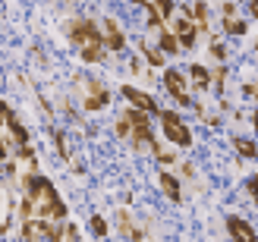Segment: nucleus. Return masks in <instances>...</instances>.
I'll return each mask as SVG.
<instances>
[{"mask_svg":"<svg viewBox=\"0 0 258 242\" xmlns=\"http://www.w3.org/2000/svg\"><path fill=\"white\" fill-rule=\"evenodd\" d=\"M0 142L7 145V151H19V154H29V132L19 123V117L10 110V104L0 101Z\"/></svg>","mask_w":258,"mask_h":242,"instance_id":"20e7f679","label":"nucleus"},{"mask_svg":"<svg viewBox=\"0 0 258 242\" xmlns=\"http://www.w3.org/2000/svg\"><path fill=\"white\" fill-rule=\"evenodd\" d=\"M7 154H10V151H7V145L0 142V170H7V167H10V164H7Z\"/></svg>","mask_w":258,"mask_h":242,"instance_id":"a878e982","label":"nucleus"},{"mask_svg":"<svg viewBox=\"0 0 258 242\" xmlns=\"http://www.w3.org/2000/svg\"><path fill=\"white\" fill-rule=\"evenodd\" d=\"M54 142H57V151L63 154V160H70V145H67V135L60 129H54Z\"/></svg>","mask_w":258,"mask_h":242,"instance_id":"aec40b11","label":"nucleus"},{"mask_svg":"<svg viewBox=\"0 0 258 242\" xmlns=\"http://www.w3.org/2000/svg\"><path fill=\"white\" fill-rule=\"evenodd\" d=\"M142 54L148 57V63H151V66H161V63H164L161 50H154V47H148V44H142Z\"/></svg>","mask_w":258,"mask_h":242,"instance_id":"412c9836","label":"nucleus"},{"mask_svg":"<svg viewBox=\"0 0 258 242\" xmlns=\"http://www.w3.org/2000/svg\"><path fill=\"white\" fill-rule=\"evenodd\" d=\"M233 148L239 151L242 157H249V160H252V157H258V145H255V142H249V138H242V135H233Z\"/></svg>","mask_w":258,"mask_h":242,"instance_id":"a211bd4d","label":"nucleus"},{"mask_svg":"<svg viewBox=\"0 0 258 242\" xmlns=\"http://www.w3.org/2000/svg\"><path fill=\"white\" fill-rule=\"evenodd\" d=\"M211 54H214L217 60H227V47H224V44H217V41H214V44H211Z\"/></svg>","mask_w":258,"mask_h":242,"instance_id":"393cba45","label":"nucleus"},{"mask_svg":"<svg viewBox=\"0 0 258 242\" xmlns=\"http://www.w3.org/2000/svg\"><path fill=\"white\" fill-rule=\"evenodd\" d=\"M252 126H255V132H258V110L252 113Z\"/></svg>","mask_w":258,"mask_h":242,"instance_id":"473e14b6","label":"nucleus"},{"mask_svg":"<svg viewBox=\"0 0 258 242\" xmlns=\"http://www.w3.org/2000/svg\"><path fill=\"white\" fill-rule=\"evenodd\" d=\"M117 135L123 138V142H133V148L139 151H151L154 145V138H151V126H148V113H142V110H126L117 117Z\"/></svg>","mask_w":258,"mask_h":242,"instance_id":"f03ea898","label":"nucleus"},{"mask_svg":"<svg viewBox=\"0 0 258 242\" xmlns=\"http://www.w3.org/2000/svg\"><path fill=\"white\" fill-rule=\"evenodd\" d=\"M224 29H227L230 35H242V32H246V22H242V19H227Z\"/></svg>","mask_w":258,"mask_h":242,"instance_id":"4be33fe9","label":"nucleus"},{"mask_svg":"<svg viewBox=\"0 0 258 242\" xmlns=\"http://www.w3.org/2000/svg\"><path fill=\"white\" fill-rule=\"evenodd\" d=\"M148 7L158 13V19H170L173 22V0H148Z\"/></svg>","mask_w":258,"mask_h":242,"instance_id":"6ab92c4d","label":"nucleus"},{"mask_svg":"<svg viewBox=\"0 0 258 242\" xmlns=\"http://www.w3.org/2000/svg\"><path fill=\"white\" fill-rule=\"evenodd\" d=\"M22 220H63L67 205L60 201L54 183L47 176L29 173L22 180V205H19Z\"/></svg>","mask_w":258,"mask_h":242,"instance_id":"f257e3e1","label":"nucleus"},{"mask_svg":"<svg viewBox=\"0 0 258 242\" xmlns=\"http://www.w3.org/2000/svg\"><path fill=\"white\" fill-rule=\"evenodd\" d=\"M63 220H22V242H60Z\"/></svg>","mask_w":258,"mask_h":242,"instance_id":"39448f33","label":"nucleus"},{"mask_svg":"<svg viewBox=\"0 0 258 242\" xmlns=\"http://www.w3.org/2000/svg\"><path fill=\"white\" fill-rule=\"evenodd\" d=\"M246 95L255 101V104H258V82H252V85H246Z\"/></svg>","mask_w":258,"mask_h":242,"instance_id":"cd10ccee","label":"nucleus"},{"mask_svg":"<svg viewBox=\"0 0 258 242\" xmlns=\"http://www.w3.org/2000/svg\"><path fill=\"white\" fill-rule=\"evenodd\" d=\"M164 88H167V95L176 98L179 104H189V88H186V79H183V72H176V69H167L164 72Z\"/></svg>","mask_w":258,"mask_h":242,"instance_id":"9d476101","label":"nucleus"},{"mask_svg":"<svg viewBox=\"0 0 258 242\" xmlns=\"http://www.w3.org/2000/svg\"><path fill=\"white\" fill-rule=\"evenodd\" d=\"M236 16V4H224V19H233Z\"/></svg>","mask_w":258,"mask_h":242,"instance_id":"c85d7f7f","label":"nucleus"},{"mask_svg":"<svg viewBox=\"0 0 258 242\" xmlns=\"http://www.w3.org/2000/svg\"><path fill=\"white\" fill-rule=\"evenodd\" d=\"M158 160L161 164H176V157L170 154V151H158Z\"/></svg>","mask_w":258,"mask_h":242,"instance_id":"bb28decb","label":"nucleus"},{"mask_svg":"<svg viewBox=\"0 0 258 242\" xmlns=\"http://www.w3.org/2000/svg\"><path fill=\"white\" fill-rule=\"evenodd\" d=\"M70 41L79 47L85 63H95V60H101V54H104V50H101L104 38H101L98 22H92V19H76L70 25Z\"/></svg>","mask_w":258,"mask_h":242,"instance_id":"7ed1b4c3","label":"nucleus"},{"mask_svg":"<svg viewBox=\"0 0 258 242\" xmlns=\"http://www.w3.org/2000/svg\"><path fill=\"white\" fill-rule=\"evenodd\" d=\"M117 226H120V233H123V236H129L133 242H142V236H145V233L139 230V226H133V214L123 211V208L117 211Z\"/></svg>","mask_w":258,"mask_h":242,"instance_id":"ddd939ff","label":"nucleus"},{"mask_svg":"<svg viewBox=\"0 0 258 242\" xmlns=\"http://www.w3.org/2000/svg\"><path fill=\"white\" fill-rule=\"evenodd\" d=\"M161 189L170 201H183V192H179V183H176L173 173H161Z\"/></svg>","mask_w":258,"mask_h":242,"instance_id":"dca6fc26","label":"nucleus"},{"mask_svg":"<svg viewBox=\"0 0 258 242\" xmlns=\"http://www.w3.org/2000/svg\"><path fill=\"white\" fill-rule=\"evenodd\" d=\"M179 167H183L186 176H196V164H189V160H186V164H179Z\"/></svg>","mask_w":258,"mask_h":242,"instance_id":"c756f323","label":"nucleus"},{"mask_svg":"<svg viewBox=\"0 0 258 242\" xmlns=\"http://www.w3.org/2000/svg\"><path fill=\"white\" fill-rule=\"evenodd\" d=\"M249 10H252V16L258 19V0H252V4H249Z\"/></svg>","mask_w":258,"mask_h":242,"instance_id":"2f4dec72","label":"nucleus"},{"mask_svg":"<svg viewBox=\"0 0 258 242\" xmlns=\"http://www.w3.org/2000/svg\"><path fill=\"white\" fill-rule=\"evenodd\" d=\"M196 38H199L196 22H192L186 7H179V16H176V44L179 47H192V44H196Z\"/></svg>","mask_w":258,"mask_h":242,"instance_id":"6e6552de","label":"nucleus"},{"mask_svg":"<svg viewBox=\"0 0 258 242\" xmlns=\"http://www.w3.org/2000/svg\"><path fill=\"white\" fill-rule=\"evenodd\" d=\"M214 79H217V82L224 85V79H227V69H224V66H217V72H214Z\"/></svg>","mask_w":258,"mask_h":242,"instance_id":"7c9ffc66","label":"nucleus"},{"mask_svg":"<svg viewBox=\"0 0 258 242\" xmlns=\"http://www.w3.org/2000/svg\"><path fill=\"white\" fill-rule=\"evenodd\" d=\"M10 223H13V195L7 189H0V236L10 230Z\"/></svg>","mask_w":258,"mask_h":242,"instance_id":"4468645a","label":"nucleus"},{"mask_svg":"<svg viewBox=\"0 0 258 242\" xmlns=\"http://www.w3.org/2000/svg\"><path fill=\"white\" fill-rule=\"evenodd\" d=\"M227 230H230V236H233V242H258L255 230L242 217H227Z\"/></svg>","mask_w":258,"mask_h":242,"instance_id":"f8f14e48","label":"nucleus"},{"mask_svg":"<svg viewBox=\"0 0 258 242\" xmlns=\"http://www.w3.org/2000/svg\"><path fill=\"white\" fill-rule=\"evenodd\" d=\"M92 233L95 236H107V223H104V217H98V214L92 217Z\"/></svg>","mask_w":258,"mask_h":242,"instance_id":"5701e85b","label":"nucleus"},{"mask_svg":"<svg viewBox=\"0 0 258 242\" xmlns=\"http://www.w3.org/2000/svg\"><path fill=\"white\" fill-rule=\"evenodd\" d=\"M123 98L133 104L136 110H142V113H154L158 117V104H154V98L148 95V92H142V88H136V85H123Z\"/></svg>","mask_w":258,"mask_h":242,"instance_id":"1a4fd4ad","label":"nucleus"},{"mask_svg":"<svg viewBox=\"0 0 258 242\" xmlns=\"http://www.w3.org/2000/svg\"><path fill=\"white\" fill-rule=\"evenodd\" d=\"M189 75H192V85H196L199 92H208V85H211V72H208V66H199V63H192V66H189Z\"/></svg>","mask_w":258,"mask_h":242,"instance_id":"2eb2a0df","label":"nucleus"},{"mask_svg":"<svg viewBox=\"0 0 258 242\" xmlns=\"http://www.w3.org/2000/svg\"><path fill=\"white\" fill-rule=\"evenodd\" d=\"M246 192H249V195H252V198L258 201V176H252V180L246 183Z\"/></svg>","mask_w":258,"mask_h":242,"instance_id":"b1692460","label":"nucleus"},{"mask_svg":"<svg viewBox=\"0 0 258 242\" xmlns=\"http://www.w3.org/2000/svg\"><path fill=\"white\" fill-rule=\"evenodd\" d=\"M101 38H104V44L110 50H123L126 47V38H123V32H120V25H117V19H113V16L104 19V32H101Z\"/></svg>","mask_w":258,"mask_h":242,"instance_id":"9b49d317","label":"nucleus"},{"mask_svg":"<svg viewBox=\"0 0 258 242\" xmlns=\"http://www.w3.org/2000/svg\"><path fill=\"white\" fill-rule=\"evenodd\" d=\"M158 32V44H161V50H167V54H179V44H176V35L170 32V29H154Z\"/></svg>","mask_w":258,"mask_h":242,"instance_id":"f3484780","label":"nucleus"},{"mask_svg":"<svg viewBox=\"0 0 258 242\" xmlns=\"http://www.w3.org/2000/svg\"><path fill=\"white\" fill-rule=\"evenodd\" d=\"M158 117H161V123H164V135H167V142H173L176 148H189V145H192V132L186 129V123L179 120L173 110H167V113L161 110Z\"/></svg>","mask_w":258,"mask_h":242,"instance_id":"0eeeda50","label":"nucleus"},{"mask_svg":"<svg viewBox=\"0 0 258 242\" xmlns=\"http://www.w3.org/2000/svg\"><path fill=\"white\" fill-rule=\"evenodd\" d=\"M79 88H85L82 92V107L88 110V113H95V110H101V107H107V101H110V92L104 85H101L98 79H92V75H79Z\"/></svg>","mask_w":258,"mask_h":242,"instance_id":"423d86ee","label":"nucleus"}]
</instances>
